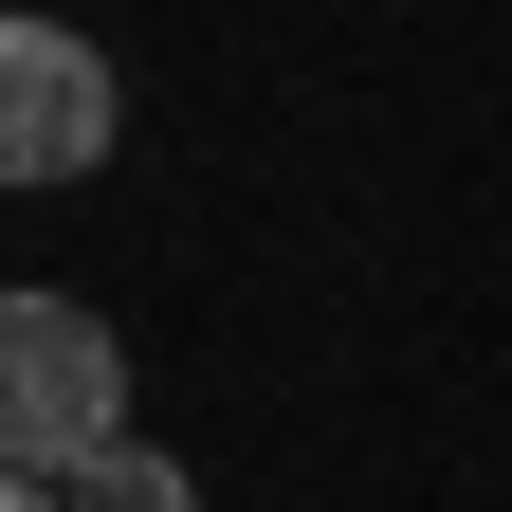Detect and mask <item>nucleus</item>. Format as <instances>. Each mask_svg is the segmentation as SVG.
Returning a JSON list of instances; mask_svg holds the SVG:
<instances>
[{"mask_svg":"<svg viewBox=\"0 0 512 512\" xmlns=\"http://www.w3.org/2000/svg\"><path fill=\"white\" fill-rule=\"evenodd\" d=\"M74 165H110V55L0 19V183H74Z\"/></svg>","mask_w":512,"mask_h":512,"instance_id":"obj_2","label":"nucleus"},{"mask_svg":"<svg viewBox=\"0 0 512 512\" xmlns=\"http://www.w3.org/2000/svg\"><path fill=\"white\" fill-rule=\"evenodd\" d=\"M0 512H55V476H0Z\"/></svg>","mask_w":512,"mask_h":512,"instance_id":"obj_4","label":"nucleus"},{"mask_svg":"<svg viewBox=\"0 0 512 512\" xmlns=\"http://www.w3.org/2000/svg\"><path fill=\"white\" fill-rule=\"evenodd\" d=\"M55 512H202V494H183V458L110 439V458H74V476H55Z\"/></svg>","mask_w":512,"mask_h":512,"instance_id":"obj_3","label":"nucleus"},{"mask_svg":"<svg viewBox=\"0 0 512 512\" xmlns=\"http://www.w3.org/2000/svg\"><path fill=\"white\" fill-rule=\"evenodd\" d=\"M128 439V348L74 293H0V476H74Z\"/></svg>","mask_w":512,"mask_h":512,"instance_id":"obj_1","label":"nucleus"}]
</instances>
